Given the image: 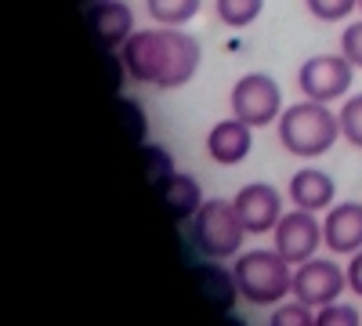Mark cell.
Masks as SVG:
<instances>
[{"instance_id": "obj_1", "label": "cell", "mask_w": 362, "mask_h": 326, "mask_svg": "<svg viewBox=\"0 0 362 326\" xmlns=\"http://www.w3.org/2000/svg\"><path fill=\"white\" fill-rule=\"evenodd\" d=\"M124 73L134 83H148L160 91H177L185 87L199 62L203 47L192 33H181V25H156V29H134V37L119 47Z\"/></svg>"}, {"instance_id": "obj_2", "label": "cell", "mask_w": 362, "mask_h": 326, "mask_svg": "<svg viewBox=\"0 0 362 326\" xmlns=\"http://www.w3.org/2000/svg\"><path fill=\"white\" fill-rule=\"evenodd\" d=\"M341 138V116L329 112V102H293L290 109H283L279 116V141L283 149L300 156V160H315L322 153H329Z\"/></svg>"}, {"instance_id": "obj_3", "label": "cell", "mask_w": 362, "mask_h": 326, "mask_svg": "<svg viewBox=\"0 0 362 326\" xmlns=\"http://www.w3.org/2000/svg\"><path fill=\"white\" fill-rule=\"evenodd\" d=\"M232 272H235L243 301L254 305V308H276L279 301H286L293 293L290 261L279 250H247V254H239Z\"/></svg>"}, {"instance_id": "obj_4", "label": "cell", "mask_w": 362, "mask_h": 326, "mask_svg": "<svg viewBox=\"0 0 362 326\" xmlns=\"http://www.w3.org/2000/svg\"><path fill=\"white\" fill-rule=\"evenodd\" d=\"M247 225L239 218L232 199H203L196 218L189 221V240L206 261H225L243 250Z\"/></svg>"}, {"instance_id": "obj_5", "label": "cell", "mask_w": 362, "mask_h": 326, "mask_svg": "<svg viewBox=\"0 0 362 326\" xmlns=\"http://www.w3.org/2000/svg\"><path fill=\"white\" fill-rule=\"evenodd\" d=\"M228 105L232 116L247 120L250 127H268V124H279L283 116V91L268 73H247L232 83Z\"/></svg>"}, {"instance_id": "obj_6", "label": "cell", "mask_w": 362, "mask_h": 326, "mask_svg": "<svg viewBox=\"0 0 362 326\" xmlns=\"http://www.w3.org/2000/svg\"><path fill=\"white\" fill-rule=\"evenodd\" d=\"M344 290H348V269H341L329 257H308L293 269V298L312 308L341 301Z\"/></svg>"}, {"instance_id": "obj_7", "label": "cell", "mask_w": 362, "mask_h": 326, "mask_svg": "<svg viewBox=\"0 0 362 326\" xmlns=\"http://www.w3.org/2000/svg\"><path fill=\"white\" fill-rule=\"evenodd\" d=\"M351 80H355V66L344 54H315L297 73V87L305 91V98H315V102L344 98L351 91Z\"/></svg>"}, {"instance_id": "obj_8", "label": "cell", "mask_w": 362, "mask_h": 326, "mask_svg": "<svg viewBox=\"0 0 362 326\" xmlns=\"http://www.w3.org/2000/svg\"><path fill=\"white\" fill-rule=\"evenodd\" d=\"M272 240H276V250L290 261V264H300L315 257L319 243H326L322 235V225L312 211H300V206H293L290 214L279 218V225L272 228Z\"/></svg>"}, {"instance_id": "obj_9", "label": "cell", "mask_w": 362, "mask_h": 326, "mask_svg": "<svg viewBox=\"0 0 362 326\" xmlns=\"http://www.w3.org/2000/svg\"><path fill=\"white\" fill-rule=\"evenodd\" d=\"M232 203H235V211H239V218H243V225H247L250 235L272 232V228L279 225V218L286 214L279 189L268 185V182H250V185H243V189L235 192Z\"/></svg>"}, {"instance_id": "obj_10", "label": "cell", "mask_w": 362, "mask_h": 326, "mask_svg": "<svg viewBox=\"0 0 362 326\" xmlns=\"http://www.w3.org/2000/svg\"><path fill=\"white\" fill-rule=\"evenodd\" d=\"M87 22L102 51H119L134 37V11L119 0H95L87 8Z\"/></svg>"}, {"instance_id": "obj_11", "label": "cell", "mask_w": 362, "mask_h": 326, "mask_svg": "<svg viewBox=\"0 0 362 326\" xmlns=\"http://www.w3.org/2000/svg\"><path fill=\"white\" fill-rule=\"evenodd\" d=\"M254 149V127L247 120H239V116H232V120H221L210 127L206 134V153L214 163L221 167H235L243 163Z\"/></svg>"}, {"instance_id": "obj_12", "label": "cell", "mask_w": 362, "mask_h": 326, "mask_svg": "<svg viewBox=\"0 0 362 326\" xmlns=\"http://www.w3.org/2000/svg\"><path fill=\"white\" fill-rule=\"evenodd\" d=\"M322 235H326V247L334 254L362 250V203L348 199V203L329 206L322 218Z\"/></svg>"}, {"instance_id": "obj_13", "label": "cell", "mask_w": 362, "mask_h": 326, "mask_svg": "<svg viewBox=\"0 0 362 326\" xmlns=\"http://www.w3.org/2000/svg\"><path fill=\"white\" fill-rule=\"evenodd\" d=\"M192 283L203 293V301L210 305V312L228 315L235 308V301L243 298L235 283V272L221 269V264H192Z\"/></svg>"}, {"instance_id": "obj_14", "label": "cell", "mask_w": 362, "mask_h": 326, "mask_svg": "<svg viewBox=\"0 0 362 326\" xmlns=\"http://www.w3.org/2000/svg\"><path fill=\"white\" fill-rule=\"evenodd\" d=\"M334 196H337V185L334 177L319 167H300L293 177H290V203L300 206V211H329L334 206Z\"/></svg>"}, {"instance_id": "obj_15", "label": "cell", "mask_w": 362, "mask_h": 326, "mask_svg": "<svg viewBox=\"0 0 362 326\" xmlns=\"http://www.w3.org/2000/svg\"><path fill=\"white\" fill-rule=\"evenodd\" d=\"M156 192H160V199H163V206L170 211L174 221H192L196 211L203 206V192H199V182L192 174H177L174 170Z\"/></svg>"}, {"instance_id": "obj_16", "label": "cell", "mask_w": 362, "mask_h": 326, "mask_svg": "<svg viewBox=\"0 0 362 326\" xmlns=\"http://www.w3.org/2000/svg\"><path fill=\"white\" fill-rule=\"evenodd\" d=\"M203 0H145L148 15H153L160 25H185L199 15Z\"/></svg>"}, {"instance_id": "obj_17", "label": "cell", "mask_w": 362, "mask_h": 326, "mask_svg": "<svg viewBox=\"0 0 362 326\" xmlns=\"http://www.w3.org/2000/svg\"><path fill=\"white\" fill-rule=\"evenodd\" d=\"M214 8H218V18L228 29H247L261 18L264 0H214Z\"/></svg>"}, {"instance_id": "obj_18", "label": "cell", "mask_w": 362, "mask_h": 326, "mask_svg": "<svg viewBox=\"0 0 362 326\" xmlns=\"http://www.w3.org/2000/svg\"><path fill=\"white\" fill-rule=\"evenodd\" d=\"M337 116H341V138L351 145V149H362V95L344 98Z\"/></svg>"}, {"instance_id": "obj_19", "label": "cell", "mask_w": 362, "mask_h": 326, "mask_svg": "<svg viewBox=\"0 0 362 326\" xmlns=\"http://www.w3.org/2000/svg\"><path fill=\"white\" fill-rule=\"evenodd\" d=\"M315 322V308L305 305V301H279L276 308H272V326H312Z\"/></svg>"}, {"instance_id": "obj_20", "label": "cell", "mask_w": 362, "mask_h": 326, "mask_svg": "<svg viewBox=\"0 0 362 326\" xmlns=\"http://www.w3.org/2000/svg\"><path fill=\"white\" fill-rule=\"evenodd\" d=\"M174 174V160L163 145H145V177L153 182V189H160L167 177Z\"/></svg>"}, {"instance_id": "obj_21", "label": "cell", "mask_w": 362, "mask_h": 326, "mask_svg": "<svg viewBox=\"0 0 362 326\" xmlns=\"http://www.w3.org/2000/svg\"><path fill=\"white\" fill-rule=\"evenodd\" d=\"M312 18L319 22H344L355 8H358V0H305Z\"/></svg>"}, {"instance_id": "obj_22", "label": "cell", "mask_w": 362, "mask_h": 326, "mask_svg": "<svg viewBox=\"0 0 362 326\" xmlns=\"http://www.w3.org/2000/svg\"><path fill=\"white\" fill-rule=\"evenodd\" d=\"M315 322L319 326H358V312L344 301H334V305L315 308Z\"/></svg>"}, {"instance_id": "obj_23", "label": "cell", "mask_w": 362, "mask_h": 326, "mask_svg": "<svg viewBox=\"0 0 362 326\" xmlns=\"http://www.w3.org/2000/svg\"><path fill=\"white\" fill-rule=\"evenodd\" d=\"M341 54L348 58L355 69H362V18L344 25V33H341Z\"/></svg>"}, {"instance_id": "obj_24", "label": "cell", "mask_w": 362, "mask_h": 326, "mask_svg": "<svg viewBox=\"0 0 362 326\" xmlns=\"http://www.w3.org/2000/svg\"><path fill=\"white\" fill-rule=\"evenodd\" d=\"M348 290L362 298V250H355L348 261Z\"/></svg>"}, {"instance_id": "obj_25", "label": "cell", "mask_w": 362, "mask_h": 326, "mask_svg": "<svg viewBox=\"0 0 362 326\" xmlns=\"http://www.w3.org/2000/svg\"><path fill=\"white\" fill-rule=\"evenodd\" d=\"M124 109H127V116H131V134H134V141H141V138H145V120H141V109H138L134 102H124Z\"/></svg>"}, {"instance_id": "obj_26", "label": "cell", "mask_w": 362, "mask_h": 326, "mask_svg": "<svg viewBox=\"0 0 362 326\" xmlns=\"http://www.w3.org/2000/svg\"><path fill=\"white\" fill-rule=\"evenodd\" d=\"M358 11H362V0H358Z\"/></svg>"}, {"instance_id": "obj_27", "label": "cell", "mask_w": 362, "mask_h": 326, "mask_svg": "<svg viewBox=\"0 0 362 326\" xmlns=\"http://www.w3.org/2000/svg\"><path fill=\"white\" fill-rule=\"evenodd\" d=\"M87 4H95V0H87Z\"/></svg>"}]
</instances>
